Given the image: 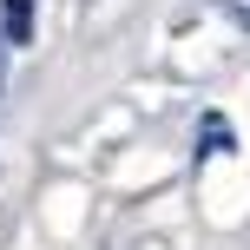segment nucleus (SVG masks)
<instances>
[{
	"label": "nucleus",
	"mask_w": 250,
	"mask_h": 250,
	"mask_svg": "<svg viewBox=\"0 0 250 250\" xmlns=\"http://www.w3.org/2000/svg\"><path fill=\"white\" fill-rule=\"evenodd\" d=\"M224 13H230V20H237L244 33H250V0H224Z\"/></svg>",
	"instance_id": "obj_3"
},
{
	"label": "nucleus",
	"mask_w": 250,
	"mask_h": 250,
	"mask_svg": "<svg viewBox=\"0 0 250 250\" xmlns=\"http://www.w3.org/2000/svg\"><path fill=\"white\" fill-rule=\"evenodd\" d=\"M33 7L40 0H0V40L7 46H33Z\"/></svg>",
	"instance_id": "obj_1"
},
{
	"label": "nucleus",
	"mask_w": 250,
	"mask_h": 250,
	"mask_svg": "<svg viewBox=\"0 0 250 250\" xmlns=\"http://www.w3.org/2000/svg\"><path fill=\"white\" fill-rule=\"evenodd\" d=\"M0 86H7V40H0Z\"/></svg>",
	"instance_id": "obj_4"
},
{
	"label": "nucleus",
	"mask_w": 250,
	"mask_h": 250,
	"mask_svg": "<svg viewBox=\"0 0 250 250\" xmlns=\"http://www.w3.org/2000/svg\"><path fill=\"white\" fill-rule=\"evenodd\" d=\"M132 250H165V244H132Z\"/></svg>",
	"instance_id": "obj_5"
},
{
	"label": "nucleus",
	"mask_w": 250,
	"mask_h": 250,
	"mask_svg": "<svg viewBox=\"0 0 250 250\" xmlns=\"http://www.w3.org/2000/svg\"><path fill=\"white\" fill-rule=\"evenodd\" d=\"M230 145H237V125H230L224 112H204V125H198V165L217 158V151H230Z\"/></svg>",
	"instance_id": "obj_2"
}]
</instances>
